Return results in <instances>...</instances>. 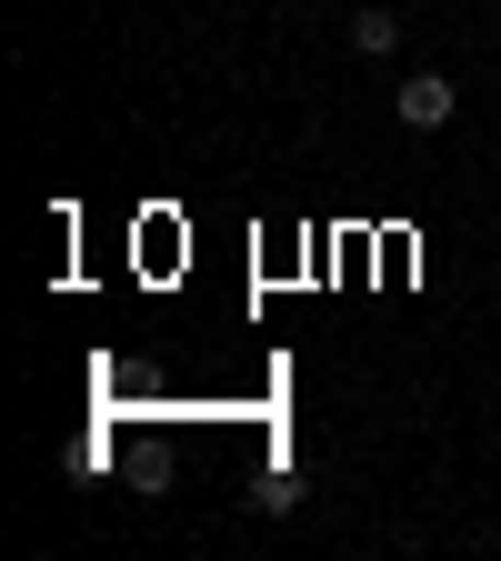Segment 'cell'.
I'll return each instance as SVG.
<instances>
[{
    "label": "cell",
    "mask_w": 501,
    "mask_h": 561,
    "mask_svg": "<svg viewBox=\"0 0 501 561\" xmlns=\"http://www.w3.org/2000/svg\"><path fill=\"white\" fill-rule=\"evenodd\" d=\"M452 101H462V91L442 81V70H411V81H401V121H411V130H442Z\"/></svg>",
    "instance_id": "obj_1"
},
{
    "label": "cell",
    "mask_w": 501,
    "mask_h": 561,
    "mask_svg": "<svg viewBox=\"0 0 501 561\" xmlns=\"http://www.w3.org/2000/svg\"><path fill=\"white\" fill-rule=\"evenodd\" d=\"M351 50H362V60H391L401 50V21L391 11H351Z\"/></svg>",
    "instance_id": "obj_2"
}]
</instances>
